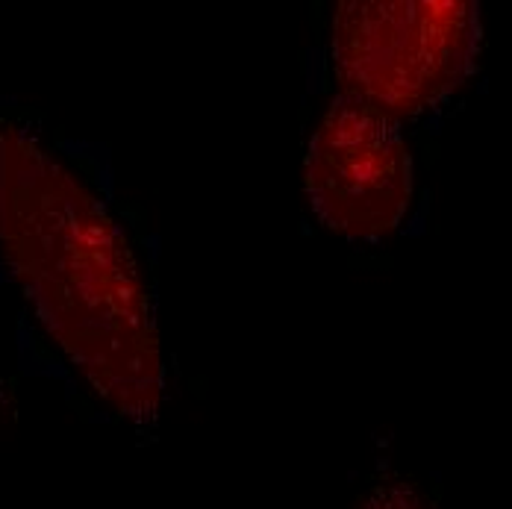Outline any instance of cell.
Returning a JSON list of instances; mask_svg holds the SVG:
<instances>
[{
    "instance_id": "cell-1",
    "label": "cell",
    "mask_w": 512,
    "mask_h": 509,
    "mask_svg": "<svg viewBox=\"0 0 512 509\" xmlns=\"http://www.w3.org/2000/svg\"><path fill=\"white\" fill-rule=\"evenodd\" d=\"M0 251L68 362L139 430L165 389L154 306L109 209L21 124H0Z\"/></svg>"
},
{
    "instance_id": "cell-4",
    "label": "cell",
    "mask_w": 512,
    "mask_h": 509,
    "mask_svg": "<svg viewBox=\"0 0 512 509\" xmlns=\"http://www.w3.org/2000/svg\"><path fill=\"white\" fill-rule=\"evenodd\" d=\"M357 509H433V504L427 498H421L410 483H404V480H386V483H377L359 501Z\"/></svg>"
},
{
    "instance_id": "cell-2",
    "label": "cell",
    "mask_w": 512,
    "mask_h": 509,
    "mask_svg": "<svg viewBox=\"0 0 512 509\" xmlns=\"http://www.w3.org/2000/svg\"><path fill=\"white\" fill-rule=\"evenodd\" d=\"M480 53L471 0H345L330 56L345 98L389 118H412L454 95Z\"/></svg>"
},
{
    "instance_id": "cell-3",
    "label": "cell",
    "mask_w": 512,
    "mask_h": 509,
    "mask_svg": "<svg viewBox=\"0 0 512 509\" xmlns=\"http://www.w3.org/2000/svg\"><path fill=\"white\" fill-rule=\"evenodd\" d=\"M318 221L345 239H383L412 204V156L401 124L339 95L321 115L304 165Z\"/></svg>"
}]
</instances>
